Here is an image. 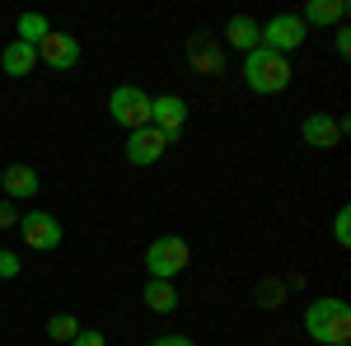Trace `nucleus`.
Masks as SVG:
<instances>
[{
  "label": "nucleus",
  "instance_id": "nucleus-7",
  "mask_svg": "<svg viewBox=\"0 0 351 346\" xmlns=\"http://www.w3.org/2000/svg\"><path fill=\"white\" fill-rule=\"evenodd\" d=\"M33 52H38L43 66H52V71H71V66L80 61V38H75V33H66V28H52Z\"/></svg>",
  "mask_w": 351,
  "mask_h": 346
},
{
  "label": "nucleus",
  "instance_id": "nucleus-1",
  "mask_svg": "<svg viewBox=\"0 0 351 346\" xmlns=\"http://www.w3.org/2000/svg\"><path fill=\"white\" fill-rule=\"evenodd\" d=\"M304 332H309V342H319V346L351 342V309H347V299H314V304L304 309Z\"/></svg>",
  "mask_w": 351,
  "mask_h": 346
},
{
  "label": "nucleus",
  "instance_id": "nucleus-12",
  "mask_svg": "<svg viewBox=\"0 0 351 346\" xmlns=\"http://www.w3.org/2000/svg\"><path fill=\"white\" fill-rule=\"evenodd\" d=\"M225 42L234 47V52H253V47H263V24L253 19V14H230V24H225Z\"/></svg>",
  "mask_w": 351,
  "mask_h": 346
},
{
  "label": "nucleus",
  "instance_id": "nucleus-16",
  "mask_svg": "<svg viewBox=\"0 0 351 346\" xmlns=\"http://www.w3.org/2000/svg\"><path fill=\"white\" fill-rule=\"evenodd\" d=\"M141 299H145L150 314H173V309H178V286H173V281H145Z\"/></svg>",
  "mask_w": 351,
  "mask_h": 346
},
{
  "label": "nucleus",
  "instance_id": "nucleus-18",
  "mask_svg": "<svg viewBox=\"0 0 351 346\" xmlns=\"http://www.w3.org/2000/svg\"><path fill=\"white\" fill-rule=\"evenodd\" d=\"M47 337L71 346L75 337H80V319H75V314H52V319H47Z\"/></svg>",
  "mask_w": 351,
  "mask_h": 346
},
{
  "label": "nucleus",
  "instance_id": "nucleus-14",
  "mask_svg": "<svg viewBox=\"0 0 351 346\" xmlns=\"http://www.w3.org/2000/svg\"><path fill=\"white\" fill-rule=\"evenodd\" d=\"M33 66H38V52L28 47V42H5V52H0V71L5 75H14V80H24V75H33Z\"/></svg>",
  "mask_w": 351,
  "mask_h": 346
},
{
  "label": "nucleus",
  "instance_id": "nucleus-13",
  "mask_svg": "<svg viewBox=\"0 0 351 346\" xmlns=\"http://www.w3.org/2000/svg\"><path fill=\"white\" fill-rule=\"evenodd\" d=\"M300 24H319V28H337L347 24V0H309L304 5V14H300Z\"/></svg>",
  "mask_w": 351,
  "mask_h": 346
},
{
  "label": "nucleus",
  "instance_id": "nucleus-11",
  "mask_svg": "<svg viewBox=\"0 0 351 346\" xmlns=\"http://www.w3.org/2000/svg\"><path fill=\"white\" fill-rule=\"evenodd\" d=\"M0 192H5V201H28V197L43 192V178H38L33 164H10L0 173Z\"/></svg>",
  "mask_w": 351,
  "mask_h": 346
},
{
  "label": "nucleus",
  "instance_id": "nucleus-20",
  "mask_svg": "<svg viewBox=\"0 0 351 346\" xmlns=\"http://www.w3.org/2000/svg\"><path fill=\"white\" fill-rule=\"evenodd\" d=\"M24 271V262H19V253L14 248H0V281H14Z\"/></svg>",
  "mask_w": 351,
  "mask_h": 346
},
{
  "label": "nucleus",
  "instance_id": "nucleus-4",
  "mask_svg": "<svg viewBox=\"0 0 351 346\" xmlns=\"http://www.w3.org/2000/svg\"><path fill=\"white\" fill-rule=\"evenodd\" d=\"M108 112L122 132H141V127H150V94L141 84H117L108 99Z\"/></svg>",
  "mask_w": 351,
  "mask_h": 346
},
{
  "label": "nucleus",
  "instance_id": "nucleus-23",
  "mask_svg": "<svg viewBox=\"0 0 351 346\" xmlns=\"http://www.w3.org/2000/svg\"><path fill=\"white\" fill-rule=\"evenodd\" d=\"M332 47H337V56L351 52V28H347V24H337V33H332Z\"/></svg>",
  "mask_w": 351,
  "mask_h": 346
},
{
  "label": "nucleus",
  "instance_id": "nucleus-19",
  "mask_svg": "<svg viewBox=\"0 0 351 346\" xmlns=\"http://www.w3.org/2000/svg\"><path fill=\"white\" fill-rule=\"evenodd\" d=\"M332 239L347 248L351 243V206H337V215H332Z\"/></svg>",
  "mask_w": 351,
  "mask_h": 346
},
{
  "label": "nucleus",
  "instance_id": "nucleus-3",
  "mask_svg": "<svg viewBox=\"0 0 351 346\" xmlns=\"http://www.w3.org/2000/svg\"><path fill=\"white\" fill-rule=\"evenodd\" d=\"M192 262V248L183 234H160V239L145 248V271L150 281H178Z\"/></svg>",
  "mask_w": 351,
  "mask_h": 346
},
{
  "label": "nucleus",
  "instance_id": "nucleus-24",
  "mask_svg": "<svg viewBox=\"0 0 351 346\" xmlns=\"http://www.w3.org/2000/svg\"><path fill=\"white\" fill-rule=\"evenodd\" d=\"M150 346H197L192 337H178V332H169V337H155Z\"/></svg>",
  "mask_w": 351,
  "mask_h": 346
},
{
  "label": "nucleus",
  "instance_id": "nucleus-9",
  "mask_svg": "<svg viewBox=\"0 0 351 346\" xmlns=\"http://www.w3.org/2000/svg\"><path fill=\"white\" fill-rule=\"evenodd\" d=\"M173 140L164 132H155V127H141V132H127V164H136V169H150V164L164 160V150H169Z\"/></svg>",
  "mask_w": 351,
  "mask_h": 346
},
{
  "label": "nucleus",
  "instance_id": "nucleus-6",
  "mask_svg": "<svg viewBox=\"0 0 351 346\" xmlns=\"http://www.w3.org/2000/svg\"><path fill=\"white\" fill-rule=\"evenodd\" d=\"M14 230H24V243L33 248V253H52V248H61V220H56L52 211L19 215V225H14Z\"/></svg>",
  "mask_w": 351,
  "mask_h": 346
},
{
  "label": "nucleus",
  "instance_id": "nucleus-21",
  "mask_svg": "<svg viewBox=\"0 0 351 346\" xmlns=\"http://www.w3.org/2000/svg\"><path fill=\"white\" fill-rule=\"evenodd\" d=\"M71 346H108V337H104L99 328H80V337H75Z\"/></svg>",
  "mask_w": 351,
  "mask_h": 346
},
{
  "label": "nucleus",
  "instance_id": "nucleus-8",
  "mask_svg": "<svg viewBox=\"0 0 351 346\" xmlns=\"http://www.w3.org/2000/svg\"><path fill=\"white\" fill-rule=\"evenodd\" d=\"M342 136H347V122L332 117V112H309V117L300 122V140H304L309 150H332Z\"/></svg>",
  "mask_w": 351,
  "mask_h": 346
},
{
  "label": "nucleus",
  "instance_id": "nucleus-15",
  "mask_svg": "<svg viewBox=\"0 0 351 346\" xmlns=\"http://www.w3.org/2000/svg\"><path fill=\"white\" fill-rule=\"evenodd\" d=\"M188 61H192V71H202V75H216L220 66H225V52H220L216 42L206 38V33H197L188 42Z\"/></svg>",
  "mask_w": 351,
  "mask_h": 346
},
{
  "label": "nucleus",
  "instance_id": "nucleus-5",
  "mask_svg": "<svg viewBox=\"0 0 351 346\" xmlns=\"http://www.w3.org/2000/svg\"><path fill=\"white\" fill-rule=\"evenodd\" d=\"M304 38H309V28L300 24V14H271L267 24H263V47L267 52L291 56V52L304 47Z\"/></svg>",
  "mask_w": 351,
  "mask_h": 346
},
{
  "label": "nucleus",
  "instance_id": "nucleus-17",
  "mask_svg": "<svg viewBox=\"0 0 351 346\" xmlns=\"http://www.w3.org/2000/svg\"><path fill=\"white\" fill-rule=\"evenodd\" d=\"M14 33H19V42L38 47V42L52 33V24H47V14H38V10H24V14H19V24H14Z\"/></svg>",
  "mask_w": 351,
  "mask_h": 346
},
{
  "label": "nucleus",
  "instance_id": "nucleus-22",
  "mask_svg": "<svg viewBox=\"0 0 351 346\" xmlns=\"http://www.w3.org/2000/svg\"><path fill=\"white\" fill-rule=\"evenodd\" d=\"M19 225V211H14V201H5L0 197V230H14Z\"/></svg>",
  "mask_w": 351,
  "mask_h": 346
},
{
  "label": "nucleus",
  "instance_id": "nucleus-25",
  "mask_svg": "<svg viewBox=\"0 0 351 346\" xmlns=\"http://www.w3.org/2000/svg\"><path fill=\"white\" fill-rule=\"evenodd\" d=\"M337 346H351V342H337Z\"/></svg>",
  "mask_w": 351,
  "mask_h": 346
},
{
  "label": "nucleus",
  "instance_id": "nucleus-2",
  "mask_svg": "<svg viewBox=\"0 0 351 346\" xmlns=\"http://www.w3.org/2000/svg\"><path fill=\"white\" fill-rule=\"evenodd\" d=\"M291 56L281 52H267V47H253V52L243 56V84L253 89V94H281L286 84H291Z\"/></svg>",
  "mask_w": 351,
  "mask_h": 346
},
{
  "label": "nucleus",
  "instance_id": "nucleus-10",
  "mask_svg": "<svg viewBox=\"0 0 351 346\" xmlns=\"http://www.w3.org/2000/svg\"><path fill=\"white\" fill-rule=\"evenodd\" d=\"M150 127L173 140V136L188 127V103H183L178 94H160V99H150Z\"/></svg>",
  "mask_w": 351,
  "mask_h": 346
}]
</instances>
